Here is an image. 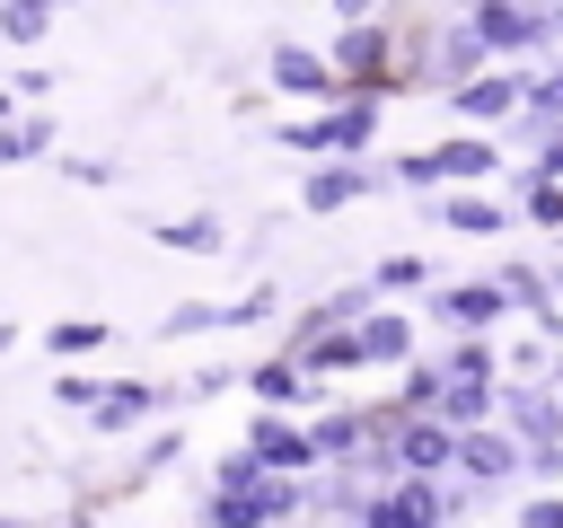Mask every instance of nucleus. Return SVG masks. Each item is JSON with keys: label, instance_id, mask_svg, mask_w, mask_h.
<instances>
[{"label": "nucleus", "instance_id": "nucleus-26", "mask_svg": "<svg viewBox=\"0 0 563 528\" xmlns=\"http://www.w3.org/2000/svg\"><path fill=\"white\" fill-rule=\"evenodd\" d=\"M334 18H343V26H369V18H378V0H334Z\"/></svg>", "mask_w": 563, "mask_h": 528}, {"label": "nucleus", "instance_id": "nucleus-16", "mask_svg": "<svg viewBox=\"0 0 563 528\" xmlns=\"http://www.w3.org/2000/svg\"><path fill=\"white\" fill-rule=\"evenodd\" d=\"M431 220H440L449 238H501V229H510V211H501L493 194H440Z\"/></svg>", "mask_w": 563, "mask_h": 528}, {"label": "nucleus", "instance_id": "nucleus-22", "mask_svg": "<svg viewBox=\"0 0 563 528\" xmlns=\"http://www.w3.org/2000/svg\"><path fill=\"white\" fill-rule=\"evenodd\" d=\"M519 211H528L537 229H563V185H545V176H519Z\"/></svg>", "mask_w": 563, "mask_h": 528}, {"label": "nucleus", "instance_id": "nucleus-18", "mask_svg": "<svg viewBox=\"0 0 563 528\" xmlns=\"http://www.w3.org/2000/svg\"><path fill=\"white\" fill-rule=\"evenodd\" d=\"M352 343H361V361H413V326H405L396 308H369V317L352 326Z\"/></svg>", "mask_w": 563, "mask_h": 528}, {"label": "nucleus", "instance_id": "nucleus-15", "mask_svg": "<svg viewBox=\"0 0 563 528\" xmlns=\"http://www.w3.org/2000/svg\"><path fill=\"white\" fill-rule=\"evenodd\" d=\"M167 405V387H132V378H114V387H97V405H88V431H106V440H123L132 422H150Z\"/></svg>", "mask_w": 563, "mask_h": 528}, {"label": "nucleus", "instance_id": "nucleus-21", "mask_svg": "<svg viewBox=\"0 0 563 528\" xmlns=\"http://www.w3.org/2000/svg\"><path fill=\"white\" fill-rule=\"evenodd\" d=\"M44 26H53V0H0V35L9 44H35Z\"/></svg>", "mask_w": 563, "mask_h": 528}, {"label": "nucleus", "instance_id": "nucleus-12", "mask_svg": "<svg viewBox=\"0 0 563 528\" xmlns=\"http://www.w3.org/2000/svg\"><path fill=\"white\" fill-rule=\"evenodd\" d=\"M422 308H431L457 343H484V326L501 317V290H493V282H449V290H431Z\"/></svg>", "mask_w": 563, "mask_h": 528}, {"label": "nucleus", "instance_id": "nucleus-1", "mask_svg": "<svg viewBox=\"0 0 563 528\" xmlns=\"http://www.w3.org/2000/svg\"><path fill=\"white\" fill-rule=\"evenodd\" d=\"M369 132H378V106H369V97H343V106H317L308 123H282V150H299V158L334 167V158L369 150Z\"/></svg>", "mask_w": 563, "mask_h": 528}, {"label": "nucleus", "instance_id": "nucleus-6", "mask_svg": "<svg viewBox=\"0 0 563 528\" xmlns=\"http://www.w3.org/2000/svg\"><path fill=\"white\" fill-rule=\"evenodd\" d=\"M457 510H449V475L440 484H422V475H396L369 510H361V528H449Z\"/></svg>", "mask_w": 563, "mask_h": 528}, {"label": "nucleus", "instance_id": "nucleus-27", "mask_svg": "<svg viewBox=\"0 0 563 528\" xmlns=\"http://www.w3.org/2000/svg\"><path fill=\"white\" fill-rule=\"evenodd\" d=\"M0 123H9V88H0Z\"/></svg>", "mask_w": 563, "mask_h": 528}, {"label": "nucleus", "instance_id": "nucleus-13", "mask_svg": "<svg viewBox=\"0 0 563 528\" xmlns=\"http://www.w3.org/2000/svg\"><path fill=\"white\" fill-rule=\"evenodd\" d=\"M519 70H475V79H457L449 88V114L457 123H501V114H519Z\"/></svg>", "mask_w": 563, "mask_h": 528}, {"label": "nucleus", "instance_id": "nucleus-4", "mask_svg": "<svg viewBox=\"0 0 563 528\" xmlns=\"http://www.w3.org/2000/svg\"><path fill=\"white\" fill-rule=\"evenodd\" d=\"M466 26H475L484 53H554V26L519 0H466Z\"/></svg>", "mask_w": 563, "mask_h": 528}, {"label": "nucleus", "instance_id": "nucleus-28", "mask_svg": "<svg viewBox=\"0 0 563 528\" xmlns=\"http://www.w3.org/2000/svg\"><path fill=\"white\" fill-rule=\"evenodd\" d=\"M0 528H18V519H9V510H0Z\"/></svg>", "mask_w": 563, "mask_h": 528}, {"label": "nucleus", "instance_id": "nucleus-2", "mask_svg": "<svg viewBox=\"0 0 563 528\" xmlns=\"http://www.w3.org/2000/svg\"><path fill=\"white\" fill-rule=\"evenodd\" d=\"M387 176H396V185H413V194H431V185H449V194H457V185H484V176H493V150H484V141H440V150L396 158Z\"/></svg>", "mask_w": 563, "mask_h": 528}, {"label": "nucleus", "instance_id": "nucleus-17", "mask_svg": "<svg viewBox=\"0 0 563 528\" xmlns=\"http://www.w3.org/2000/svg\"><path fill=\"white\" fill-rule=\"evenodd\" d=\"M246 387H255V405H264V414H282V405H308V396H317V378H308L290 352L255 361V370H246Z\"/></svg>", "mask_w": 563, "mask_h": 528}, {"label": "nucleus", "instance_id": "nucleus-10", "mask_svg": "<svg viewBox=\"0 0 563 528\" xmlns=\"http://www.w3.org/2000/svg\"><path fill=\"white\" fill-rule=\"evenodd\" d=\"M264 70H273V88H282V97H317V106H343V79H334V62H325V53H308V44H290V35L264 53Z\"/></svg>", "mask_w": 563, "mask_h": 528}, {"label": "nucleus", "instance_id": "nucleus-23", "mask_svg": "<svg viewBox=\"0 0 563 528\" xmlns=\"http://www.w3.org/2000/svg\"><path fill=\"white\" fill-rule=\"evenodd\" d=\"M413 282H431L422 255H378V273H369V290H413Z\"/></svg>", "mask_w": 563, "mask_h": 528}, {"label": "nucleus", "instance_id": "nucleus-25", "mask_svg": "<svg viewBox=\"0 0 563 528\" xmlns=\"http://www.w3.org/2000/svg\"><path fill=\"white\" fill-rule=\"evenodd\" d=\"M519 528H563V493H537V502H519Z\"/></svg>", "mask_w": 563, "mask_h": 528}, {"label": "nucleus", "instance_id": "nucleus-29", "mask_svg": "<svg viewBox=\"0 0 563 528\" xmlns=\"http://www.w3.org/2000/svg\"><path fill=\"white\" fill-rule=\"evenodd\" d=\"M449 528H466V519H449Z\"/></svg>", "mask_w": 563, "mask_h": 528}, {"label": "nucleus", "instance_id": "nucleus-8", "mask_svg": "<svg viewBox=\"0 0 563 528\" xmlns=\"http://www.w3.org/2000/svg\"><path fill=\"white\" fill-rule=\"evenodd\" d=\"M246 466H255V475H290V484H299V475L317 466L308 422H290V414H255V422H246Z\"/></svg>", "mask_w": 563, "mask_h": 528}, {"label": "nucleus", "instance_id": "nucleus-3", "mask_svg": "<svg viewBox=\"0 0 563 528\" xmlns=\"http://www.w3.org/2000/svg\"><path fill=\"white\" fill-rule=\"evenodd\" d=\"M282 299L255 282V290H238V299H176L167 317H158V343H176V334H211V326H264Z\"/></svg>", "mask_w": 563, "mask_h": 528}, {"label": "nucleus", "instance_id": "nucleus-5", "mask_svg": "<svg viewBox=\"0 0 563 528\" xmlns=\"http://www.w3.org/2000/svg\"><path fill=\"white\" fill-rule=\"evenodd\" d=\"M493 414H501V431H510L519 449H554V440H563V396H554L545 378L501 387V396H493Z\"/></svg>", "mask_w": 563, "mask_h": 528}, {"label": "nucleus", "instance_id": "nucleus-7", "mask_svg": "<svg viewBox=\"0 0 563 528\" xmlns=\"http://www.w3.org/2000/svg\"><path fill=\"white\" fill-rule=\"evenodd\" d=\"M369 194H387V167L334 158V167H308V185H299V211H308V220H334V211H352V202H369Z\"/></svg>", "mask_w": 563, "mask_h": 528}, {"label": "nucleus", "instance_id": "nucleus-19", "mask_svg": "<svg viewBox=\"0 0 563 528\" xmlns=\"http://www.w3.org/2000/svg\"><path fill=\"white\" fill-rule=\"evenodd\" d=\"M150 238H158V246H185V255H220V246H229V229H220L211 211H185V220H150Z\"/></svg>", "mask_w": 563, "mask_h": 528}, {"label": "nucleus", "instance_id": "nucleus-14", "mask_svg": "<svg viewBox=\"0 0 563 528\" xmlns=\"http://www.w3.org/2000/svg\"><path fill=\"white\" fill-rule=\"evenodd\" d=\"M369 308H378V290H369V282H352V290H325V299H308V308H299V326H290V352H299V343H317V334H352V326H361Z\"/></svg>", "mask_w": 563, "mask_h": 528}, {"label": "nucleus", "instance_id": "nucleus-20", "mask_svg": "<svg viewBox=\"0 0 563 528\" xmlns=\"http://www.w3.org/2000/svg\"><path fill=\"white\" fill-rule=\"evenodd\" d=\"M44 150H53V114H9L0 123V167H26Z\"/></svg>", "mask_w": 563, "mask_h": 528}, {"label": "nucleus", "instance_id": "nucleus-24", "mask_svg": "<svg viewBox=\"0 0 563 528\" xmlns=\"http://www.w3.org/2000/svg\"><path fill=\"white\" fill-rule=\"evenodd\" d=\"M106 343H114V334H106V326H88V317H70V326H53V334H44V352H106Z\"/></svg>", "mask_w": 563, "mask_h": 528}, {"label": "nucleus", "instance_id": "nucleus-9", "mask_svg": "<svg viewBox=\"0 0 563 528\" xmlns=\"http://www.w3.org/2000/svg\"><path fill=\"white\" fill-rule=\"evenodd\" d=\"M449 475H457L466 493H484V484H510V475H519V440H510V431H493V422H475V431H457V449H449Z\"/></svg>", "mask_w": 563, "mask_h": 528}, {"label": "nucleus", "instance_id": "nucleus-11", "mask_svg": "<svg viewBox=\"0 0 563 528\" xmlns=\"http://www.w3.org/2000/svg\"><path fill=\"white\" fill-rule=\"evenodd\" d=\"M449 449H457V431H449V422H431V414L396 422V440H387L396 475H422V484H440V475H449Z\"/></svg>", "mask_w": 563, "mask_h": 528}]
</instances>
